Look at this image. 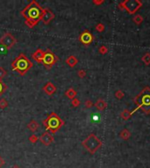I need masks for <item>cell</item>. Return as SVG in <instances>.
I'll return each mask as SVG.
<instances>
[{
	"label": "cell",
	"mask_w": 150,
	"mask_h": 168,
	"mask_svg": "<svg viewBox=\"0 0 150 168\" xmlns=\"http://www.w3.org/2000/svg\"><path fill=\"white\" fill-rule=\"evenodd\" d=\"M43 10L44 9L40 5L38 2L32 0L20 11V14L26 19L25 23L29 28H32L34 26H35L41 20Z\"/></svg>",
	"instance_id": "1"
},
{
	"label": "cell",
	"mask_w": 150,
	"mask_h": 168,
	"mask_svg": "<svg viewBox=\"0 0 150 168\" xmlns=\"http://www.w3.org/2000/svg\"><path fill=\"white\" fill-rule=\"evenodd\" d=\"M32 66H34L32 62L24 54H20L12 62V71L18 72L20 76H25L32 68Z\"/></svg>",
	"instance_id": "2"
},
{
	"label": "cell",
	"mask_w": 150,
	"mask_h": 168,
	"mask_svg": "<svg viewBox=\"0 0 150 168\" xmlns=\"http://www.w3.org/2000/svg\"><path fill=\"white\" fill-rule=\"evenodd\" d=\"M42 124H43L47 130L54 134L63 126L65 123L55 112H52L51 114H49L47 116L46 119L43 120Z\"/></svg>",
	"instance_id": "3"
},
{
	"label": "cell",
	"mask_w": 150,
	"mask_h": 168,
	"mask_svg": "<svg viewBox=\"0 0 150 168\" xmlns=\"http://www.w3.org/2000/svg\"><path fill=\"white\" fill-rule=\"evenodd\" d=\"M82 145L91 154H94L102 146V141L96 135L91 133L82 142Z\"/></svg>",
	"instance_id": "4"
},
{
	"label": "cell",
	"mask_w": 150,
	"mask_h": 168,
	"mask_svg": "<svg viewBox=\"0 0 150 168\" xmlns=\"http://www.w3.org/2000/svg\"><path fill=\"white\" fill-rule=\"evenodd\" d=\"M135 102L146 113H148L150 111V89L148 88H146L136 97Z\"/></svg>",
	"instance_id": "5"
},
{
	"label": "cell",
	"mask_w": 150,
	"mask_h": 168,
	"mask_svg": "<svg viewBox=\"0 0 150 168\" xmlns=\"http://www.w3.org/2000/svg\"><path fill=\"white\" fill-rule=\"evenodd\" d=\"M58 57L54 54L50 49H47L44 52L43 60H42V64L47 69L52 68V67L58 61Z\"/></svg>",
	"instance_id": "6"
},
{
	"label": "cell",
	"mask_w": 150,
	"mask_h": 168,
	"mask_svg": "<svg viewBox=\"0 0 150 168\" xmlns=\"http://www.w3.org/2000/svg\"><path fill=\"white\" fill-rule=\"evenodd\" d=\"M17 43L16 38L12 35L11 32H5L3 36L0 38V44L4 47H5L7 50L12 48Z\"/></svg>",
	"instance_id": "7"
},
{
	"label": "cell",
	"mask_w": 150,
	"mask_h": 168,
	"mask_svg": "<svg viewBox=\"0 0 150 168\" xmlns=\"http://www.w3.org/2000/svg\"><path fill=\"white\" fill-rule=\"evenodd\" d=\"M123 6L130 13H134L141 6V2L140 1H125L123 3Z\"/></svg>",
	"instance_id": "8"
},
{
	"label": "cell",
	"mask_w": 150,
	"mask_h": 168,
	"mask_svg": "<svg viewBox=\"0 0 150 168\" xmlns=\"http://www.w3.org/2000/svg\"><path fill=\"white\" fill-rule=\"evenodd\" d=\"M93 35L88 30H85L84 32H82L79 36V40L82 42V44L85 45V46H88V45L91 44L93 41Z\"/></svg>",
	"instance_id": "9"
},
{
	"label": "cell",
	"mask_w": 150,
	"mask_h": 168,
	"mask_svg": "<svg viewBox=\"0 0 150 168\" xmlns=\"http://www.w3.org/2000/svg\"><path fill=\"white\" fill-rule=\"evenodd\" d=\"M39 140L41 141V144H43L45 146H48L54 143V138L53 137V135L50 134L48 131H46L44 133H42V135H41V137H39Z\"/></svg>",
	"instance_id": "10"
},
{
	"label": "cell",
	"mask_w": 150,
	"mask_h": 168,
	"mask_svg": "<svg viewBox=\"0 0 150 168\" xmlns=\"http://www.w3.org/2000/svg\"><path fill=\"white\" fill-rule=\"evenodd\" d=\"M54 19V12L48 8H45L43 10V15H42V18H41V20L43 22V24L45 25L49 24Z\"/></svg>",
	"instance_id": "11"
},
{
	"label": "cell",
	"mask_w": 150,
	"mask_h": 168,
	"mask_svg": "<svg viewBox=\"0 0 150 168\" xmlns=\"http://www.w3.org/2000/svg\"><path fill=\"white\" fill-rule=\"evenodd\" d=\"M42 89H43V91L46 93L47 96H53L54 93L56 92V87L54 86V83H52V82H47L46 84L44 85L43 88H42Z\"/></svg>",
	"instance_id": "12"
},
{
	"label": "cell",
	"mask_w": 150,
	"mask_h": 168,
	"mask_svg": "<svg viewBox=\"0 0 150 168\" xmlns=\"http://www.w3.org/2000/svg\"><path fill=\"white\" fill-rule=\"evenodd\" d=\"M43 56H44V51H42V49H37L36 51L32 54V58L35 61L38 62V63H42Z\"/></svg>",
	"instance_id": "13"
},
{
	"label": "cell",
	"mask_w": 150,
	"mask_h": 168,
	"mask_svg": "<svg viewBox=\"0 0 150 168\" xmlns=\"http://www.w3.org/2000/svg\"><path fill=\"white\" fill-rule=\"evenodd\" d=\"M77 62H78V60H77L76 57L74 56V55H70V56H69L68 58L66 59L67 65L70 67H74L77 64Z\"/></svg>",
	"instance_id": "14"
},
{
	"label": "cell",
	"mask_w": 150,
	"mask_h": 168,
	"mask_svg": "<svg viewBox=\"0 0 150 168\" xmlns=\"http://www.w3.org/2000/svg\"><path fill=\"white\" fill-rule=\"evenodd\" d=\"M27 128L31 130L32 132H35L37 130L39 129V127H40V124H39V123L35 121V120H32L31 122L29 123V124H27Z\"/></svg>",
	"instance_id": "15"
},
{
	"label": "cell",
	"mask_w": 150,
	"mask_h": 168,
	"mask_svg": "<svg viewBox=\"0 0 150 168\" xmlns=\"http://www.w3.org/2000/svg\"><path fill=\"white\" fill-rule=\"evenodd\" d=\"M65 96L69 99H74V98H76V91L73 89V88H70V89H67L66 91H65Z\"/></svg>",
	"instance_id": "16"
},
{
	"label": "cell",
	"mask_w": 150,
	"mask_h": 168,
	"mask_svg": "<svg viewBox=\"0 0 150 168\" xmlns=\"http://www.w3.org/2000/svg\"><path fill=\"white\" fill-rule=\"evenodd\" d=\"M106 102L102 99H98L97 101V102L95 103V106L98 110H104L106 108Z\"/></svg>",
	"instance_id": "17"
},
{
	"label": "cell",
	"mask_w": 150,
	"mask_h": 168,
	"mask_svg": "<svg viewBox=\"0 0 150 168\" xmlns=\"http://www.w3.org/2000/svg\"><path fill=\"white\" fill-rule=\"evenodd\" d=\"M7 89H8L7 85L3 81H0V96L4 94V92L6 91Z\"/></svg>",
	"instance_id": "18"
},
{
	"label": "cell",
	"mask_w": 150,
	"mask_h": 168,
	"mask_svg": "<svg viewBox=\"0 0 150 168\" xmlns=\"http://www.w3.org/2000/svg\"><path fill=\"white\" fill-rule=\"evenodd\" d=\"M130 136H131V134H130V132H129L127 130H123L121 131V133H120L121 138H123V139H125V140L128 139Z\"/></svg>",
	"instance_id": "19"
},
{
	"label": "cell",
	"mask_w": 150,
	"mask_h": 168,
	"mask_svg": "<svg viewBox=\"0 0 150 168\" xmlns=\"http://www.w3.org/2000/svg\"><path fill=\"white\" fill-rule=\"evenodd\" d=\"M7 107H8V102H7L4 98L0 99V109H4Z\"/></svg>",
	"instance_id": "20"
},
{
	"label": "cell",
	"mask_w": 150,
	"mask_h": 168,
	"mask_svg": "<svg viewBox=\"0 0 150 168\" xmlns=\"http://www.w3.org/2000/svg\"><path fill=\"white\" fill-rule=\"evenodd\" d=\"M121 117H123V119L125 120H127L130 117H131V113H130V111L129 110H127V109H125L123 112L121 113Z\"/></svg>",
	"instance_id": "21"
},
{
	"label": "cell",
	"mask_w": 150,
	"mask_h": 168,
	"mask_svg": "<svg viewBox=\"0 0 150 168\" xmlns=\"http://www.w3.org/2000/svg\"><path fill=\"white\" fill-rule=\"evenodd\" d=\"M6 76H7L6 70L4 69L3 67H0V81H2Z\"/></svg>",
	"instance_id": "22"
},
{
	"label": "cell",
	"mask_w": 150,
	"mask_h": 168,
	"mask_svg": "<svg viewBox=\"0 0 150 168\" xmlns=\"http://www.w3.org/2000/svg\"><path fill=\"white\" fill-rule=\"evenodd\" d=\"M142 61H144V63L146 65H149L150 64V54H146L144 55L143 57H142Z\"/></svg>",
	"instance_id": "23"
},
{
	"label": "cell",
	"mask_w": 150,
	"mask_h": 168,
	"mask_svg": "<svg viewBox=\"0 0 150 168\" xmlns=\"http://www.w3.org/2000/svg\"><path fill=\"white\" fill-rule=\"evenodd\" d=\"M39 140V137L36 136L35 134H32L31 136L29 137V141L32 143V144H35V143Z\"/></svg>",
	"instance_id": "24"
},
{
	"label": "cell",
	"mask_w": 150,
	"mask_h": 168,
	"mask_svg": "<svg viewBox=\"0 0 150 168\" xmlns=\"http://www.w3.org/2000/svg\"><path fill=\"white\" fill-rule=\"evenodd\" d=\"M134 21L135 22L137 25H140L142 21H143V18H142L141 15H137V16L134 18Z\"/></svg>",
	"instance_id": "25"
},
{
	"label": "cell",
	"mask_w": 150,
	"mask_h": 168,
	"mask_svg": "<svg viewBox=\"0 0 150 168\" xmlns=\"http://www.w3.org/2000/svg\"><path fill=\"white\" fill-rule=\"evenodd\" d=\"M77 76H78L80 78H84V77H85V76H86L85 70H84V69L79 70V71L77 72Z\"/></svg>",
	"instance_id": "26"
},
{
	"label": "cell",
	"mask_w": 150,
	"mask_h": 168,
	"mask_svg": "<svg viewBox=\"0 0 150 168\" xmlns=\"http://www.w3.org/2000/svg\"><path fill=\"white\" fill-rule=\"evenodd\" d=\"M71 104L73 105V107H78L80 105V101L77 98H74V99H72Z\"/></svg>",
	"instance_id": "27"
},
{
	"label": "cell",
	"mask_w": 150,
	"mask_h": 168,
	"mask_svg": "<svg viewBox=\"0 0 150 168\" xmlns=\"http://www.w3.org/2000/svg\"><path fill=\"white\" fill-rule=\"evenodd\" d=\"M115 96H116L118 99H121L122 97L124 96V93L122 92L121 90H118V91L115 93Z\"/></svg>",
	"instance_id": "28"
},
{
	"label": "cell",
	"mask_w": 150,
	"mask_h": 168,
	"mask_svg": "<svg viewBox=\"0 0 150 168\" xmlns=\"http://www.w3.org/2000/svg\"><path fill=\"white\" fill-rule=\"evenodd\" d=\"M96 29H97V31H98V32H103L104 30V26L103 24L99 23V24L97 25Z\"/></svg>",
	"instance_id": "29"
},
{
	"label": "cell",
	"mask_w": 150,
	"mask_h": 168,
	"mask_svg": "<svg viewBox=\"0 0 150 168\" xmlns=\"http://www.w3.org/2000/svg\"><path fill=\"white\" fill-rule=\"evenodd\" d=\"M107 52H108V49H107V47L105 46H102L99 48V53H100V54H106Z\"/></svg>",
	"instance_id": "30"
},
{
	"label": "cell",
	"mask_w": 150,
	"mask_h": 168,
	"mask_svg": "<svg viewBox=\"0 0 150 168\" xmlns=\"http://www.w3.org/2000/svg\"><path fill=\"white\" fill-rule=\"evenodd\" d=\"M84 105H85L86 108H88V109H90V108H91L94 104H93V102H92L91 101V100H86Z\"/></svg>",
	"instance_id": "31"
},
{
	"label": "cell",
	"mask_w": 150,
	"mask_h": 168,
	"mask_svg": "<svg viewBox=\"0 0 150 168\" xmlns=\"http://www.w3.org/2000/svg\"><path fill=\"white\" fill-rule=\"evenodd\" d=\"M4 165V159L2 158V156L0 155V168L3 167V165Z\"/></svg>",
	"instance_id": "32"
},
{
	"label": "cell",
	"mask_w": 150,
	"mask_h": 168,
	"mask_svg": "<svg viewBox=\"0 0 150 168\" xmlns=\"http://www.w3.org/2000/svg\"><path fill=\"white\" fill-rule=\"evenodd\" d=\"M104 1H93V3L94 4H102Z\"/></svg>",
	"instance_id": "33"
},
{
	"label": "cell",
	"mask_w": 150,
	"mask_h": 168,
	"mask_svg": "<svg viewBox=\"0 0 150 168\" xmlns=\"http://www.w3.org/2000/svg\"><path fill=\"white\" fill-rule=\"evenodd\" d=\"M12 168H20L18 165H14L13 166H12Z\"/></svg>",
	"instance_id": "34"
}]
</instances>
